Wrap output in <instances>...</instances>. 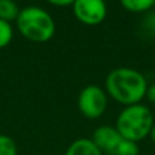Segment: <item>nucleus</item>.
<instances>
[{
	"label": "nucleus",
	"instance_id": "nucleus-6",
	"mask_svg": "<svg viewBox=\"0 0 155 155\" xmlns=\"http://www.w3.org/2000/svg\"><path fill=\"white\" fill-rule=\"evenodd\" d=\"M93 143L99 148L102 154H109L113 155L117 148V146L120 144V142L123 140V136L120 135V132L116 129V127L110 125H101L94 131L93 134Z\"/></svg>",
	"mask_w": 155,
	"mask_h": 155
},
{
	"label": "nucleus",
	"instance_id": "nucleus-7",
	"mask_svg": "<svg viewBox=\"0 0 155 155\" xmlns=\"http://www.w3.org/2000/svg\"><path fill=\"white\" fill-rule=\"evenodd\" d=\"M64 155H102V153L91 139L82 137L71 143Z\"/></svg>",
	"mask_w": 155,
	"mask_h": 155
},
{
	"label": "nucleus",
	"instance_id": "nucleus-9",
	"mask_svg": "<svg viewBox=\"0 0 155 155\" xmlns=\"http://www.w3.org/2000/svg\"><path fill=\"white\" fill-rule=\"evenodd\" d=\"M120 3L131 12H144L154 5V0H120Z\"/></svg>",
	"mask_w": 155,
	"mask_h": 155
},
{
	"label": "nucleus",
	"instance_id": "nucleus-3",
	"mask_svg": "<svg viewBox=\"0 0 155 155\" xmlns=\"http://www.w3.org/2000/svg\"><path fill=\"white\" fill-rule=\"evenodd\" d=\"M16 26L22 35L33 42H46L53 37L56 30L51 14L35 5L21 10L16 18Z\"/></svg>",
	"mask_w": 155,
	"mask_h": 155
},
{
	"label": "nucleus",
	"instance_id": "nucleus-11",
	"mask_svg": "<svg viewBox=\"0 0 155 155\" xmlns=\"http://www.w3.org/2000/svg\"><path fill=\"white\" fill-rule=\"evenodd\" d=\"M0 155H18L15 142L8 135H0Z\"/></svg>",
	"mask_w": 155,
	"mask_h": 155
},
{
	"label": "nucleus",
	"instance_id": "nucleus-8",
	"mask_svg": "<svg viewBox=\"0 0 155 155\" xmlns=\"http://www.w3.org/2000/svg\"><path fill=\"white\" fill-rule=\"evenodd\" d=\"M19 10L18 4L14 0H0V19L10 23L11 21H16Z\"/></svg>",
	"mask_w": 155,
	"mask_h": 155
},
{
	"label": "nucleus",
	"instance_id": "nucleus-12",
	"mask_svg": "<svg viewBox=\"0 0 155 155\" xmlns=\"http://www.w3.org/2000/svg\"><path fill=\"white\" fill-rule=\"evenodd\" d=\"M12 35H14V31H12L11 23L0 19V49L7 46L11 42Z\"/></svg>",
	"mask_w": 155,
	"mask_h": 155
},
{
	"label": "nucleus",
	"instance_id": "nucleus-15",
	"mask_svg": "<svg viewBox=\"0 0 155 155\" xmlns=\"http://www.w3.org/2000/svg\"><path fill=\"white\" fill-rule=\"evenodd\" d=\"M148 136L151 137V140H153V143L155 144V124L153 125V128H151V131H150V135Z\"/></svg>",
	"mask_w": 155,
	"mask_h": 155
},
{
	"label": "nucleus",
	"instance_id": "nucleus-2",
	"mask_svg": "<svg viewBox=\"0 0 155 155\" xmlns=\"http://www.w3.org/2000/svg\"><path fill=\"white\" fill-rule=\"evenodd\" d=\"M153 125V113L142 104L125 106L116 121V129L120 132L121 136L136 143L150 135Z\"/></svg>",
	"mask_w": 155,
	"mask_h": 155
},
{
	"label": "nucleus",
	"instance_id": "nucleus-16",
	"mask_svg": "<svg viewBox=\"0 0 155 155\" xmlns=\"http://www.w3.org/2000/svg\"><path fill=\"white\" fill-rule=\"evenodd\" d=\"M154 5H155V0H154Z\"/></svg>",
	"mask_w": 155,
	"mask_h": 155
},
{
	"label": "nucleus",
	"instance_id": "nucleus-1",
	"mask_svg": "<svg viewBox=\"0 0 155 155\" xmlns=\"http://www.w3.org/2000/svg\"><path fill=\"white\" fill-rule=\"evenodd\" d=\"M147 82L143 74L134 68H116L106 76V90L123 105L139 104L147 93Z\"/></svg>",
	"mask_w": 155,
	"mask_h": 155
},
{
	"label": "nucleus",
	"instance_id": "nucleus-14",
	"mask_svg": "<svg viewBox=\"0 0 155 155\" xmlns=\"http://www.w3.org/2000/svg\"><path fill=\"white\" fill-rule=\"evenodd\" d=\"M48 2L54 5H70V4H74L75 0H48Z\"/></svg>",
	"mask_w": 155,
	"mask_h": 155
},
{
	"label": "nucleus",
	"instance_id": "nucleus-5",
	"mask_svg": "<svg viewBox=\"0 0 155 155\" xmlns=\"http://www.w3.org/2000/svg\"><path fill=\"white\" fill-rule=\"evenodd\" d=\"M72 5L76 19L84 25H99L106 16L105 0H75Z\"/></svg>",
	"mask_w": 155,
	"mask_h": 155
},
{
	"label": "nucleus",
	"instance_id": "nucleus-13",
	"mask_svg": "<svg viewBox=\"0 0 155 155\" xmlns=\"http://www.w3.org/2000/svg\"><path fill=\"white\" fill-rule=\"evenodd\" d=\"M146 97H147V99L151 102L153 105H155V82L153 84H150L147 87V93H146Z\"/></svg>",
	"mask_w": 155,
	"mask_h": 155
},
{
	"label": "nucleus",
	"instance_id": "nucleus-10",
	"mask_svg": "<svg viewBox=\"0 0 155 155\" xmlns=\"http://www.w3.org/2000/svg\"><path fill=\"white\" fill-rule=\"evenodd\" d=\"M113 155H139V146L136 142L123 137Z\"/></svg>",
	"mask_w": 155,
	"mask_h": 155
},
{
	"label": "nucleus",
	"instance_id": "nucleus-4",
	"mask_svg": "<svg viewBox=\"0 0 155 155\" xmlns=\"http://www.w3.org/2000/svg\"><path fill=\"white\" fill-rule=\"evenodd\" d=\"M107 98L105 91L97 84H88L79 93L78 107L87 118H98L105 112Z\"/></svg>",
	"mask_w": 155,
	"mask_h": 155
}]
</instances>
